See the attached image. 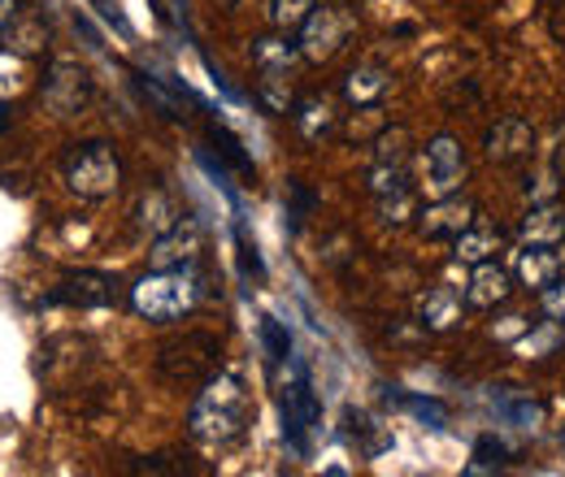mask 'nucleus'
<instances>
[{
	"label": "nucleus",
	"mask_w": 565,
	"mask_h": 477,
	"mask_svg": "<svg viewBox=\"0 0 565 477\" xmlns=\"http://www.w3.org/2000/svg\"><path fill=\"white\" fill-rule=\"evenodd\" d=\"M562 252H557V243H522V252H518V282L526 286V291H544V286H553L557 278H562Z\"/></svg>",
	"instance_id": "nucleus-16"
},
{
	"label": "nucleus",
	"mask_w": 565,
	"mask_h": 477,
	"mask_svg": "<svg viewBox=\"0 0 565 477\" xmlns=\"http://www.w3.org/2000/svg\"><path fill=\"white\" fill-rule=\"evenodd\" d=\"M235 243H239V261H244V273H248V278H262V273H266V265H262V257H257V243H248L244 226H239Z\"/></svg>",
	"instance_id": "nucleus-32"
},
{
	"label": "nucleus",
	"mask_w": 565,
	"mask_h": 477,
	"mask_svg": "<svg viewBox=\"0 0 565 477\" xmlns=\"http://www.w3.org/2000/svg\"><path fill=\"white\" fill-rule=\"evenodd\" d=\"M53 304H71V308H109L122 300V286L118 278L105 270H71L53 291H49Z\"/></svg>",
	"instance_id": "nucleus-10"
},
{
	"label": "nucleus",
	"mask_w": 565,
	"mask_h": 477,
	"mask_svg": "<svg viewBox=\"0 0 565 477\" xmlns=\"http://www.w3.org/2000/svg\"><path fill=\"white\" fill-rule=\"evenodd\" d=\"M136 217H140L143 230H152V235H161L166 226H174V208H170V200H166V192H152V196H143L140 208H136Z\"/></svg>",
	"instance_id": "nucleus-26"
},
{
	"label": "nucleus",
	"mask_w": 565,
	"mask_h": 477,
	"mask_svg": "<svg viewBox=\"0 0 565 477\" xmlns=\"http://www.w3.org/2000/svg\"><path fill=\"white\" fill-rule=\"evenodd\" d=\"M396 400L414 412V416H423L430 430H444V425H448V409H444L439 400H423V395H396Z\"/></svg>",
	"instance_id": "nucleus-30"
},
{
	"label": "nucleus",
	"mask_w": 565,
	"mask_h": 477,
	"mask_svg": "<svg viewBox=\"0 0 565 477\" xmlns=\"http://www.w3.org/2000/svg\"><path fill=\"white\" fill-rule=\"evenodd\" d=\"M226 4H231V0H226Z\"/></svg>",
	"instance_id": "nucleus-37"
},
{
	"label": "nucleus",
	"mask_w": 565,
	"mask_h": 477,
	"mask_svg": "<svg viewBox=\"0 0 565 477\" xmlns=\"http://www.w3.org/2000/svg\"><path fill=\"white\" fill-rule=\"evenodd\" d=\"M365 183H370V196H392V192L414 187V135L405 127H383L379 131Z\"/></svg>",
	"instance_id": "nucleus-5"
},
{
	"label": "nucleus",
	"mask_w": 565,
	"mask_h": 477,
	"mask_svg": "<svg viewBox=\"0 0 565 477\" xmlns=\"http://www.w3.org/2000/svg\"><path fill=\"white\" fill-rule=\"evenodd\" d=\"M522 239L526 243H562L565 239V208L557 200L535 205L522 221Z\"/></svg>",
	"instance_id": "nucleus-22"
},
{
	"label": "nucleus",
	"mask_w": 565,
	"mask_h": 477,
	"mask_svg": "<svg viewBox=\"0 0 565 477\" xmlns=\"http://www.w3.org/2000/svg\"><path fill=\"white\" fill-rule=\"evenodd\" d=\"M13 18H18V4H13V0H0V40L9 35V26H13Z\"/></svg>",
	"instance_id": "nucleus-35"
},
{
	"label": "nucleus",
	"mask_w": 565,
	"mask_h": 477,
	"mask_svg": "<svg viewBox=\"0 0 565 477\" xmlns=\"http://www.w3.org/2000/svg\"><path fill=\"white\" fill-rule=\"evenodd\" d=\"M340 100L335 96H327V91H309L305 100H296L291 105V122H296V131L305 143H331V139L340 135Z\"/></svg>",
	"instance_id": "nucleus-13"
},
{
	"label": "nucleus",
	"mask_w": 565,
	"mask_h": 477,
	"mask_svg": "<svg viewBox=\"0 0 565 477\" xmlns=\"http://www.w3.org/2000/svg\"><path fill=\"white\" fill-rule=\"evenodd\" d=\"M466 178V148L457 135H435L423 152V192L430 200L461 192Z\"/></svg>",
	"instance_id": "nucleus-8"
},
{
	"label": "nucleus",
	"mask_w": 565,
	"mask_h": 477,
	"mask_svg": "<svg viewBox=\"0 0 565 477\" xmlns=\"http://www.w3.org/2000/svg\"><path fill=\"white\" fill-rule=\"evenodd\" d=\"M475 217H479V208L475 200H466V196H439L435 205H426L418 213V230H423L430 243H452L461 230H470L475 226Z\"/></svg>",
	"instance_id": "nucleus-12"
},
{
	"label": "nucleus",
	"mask_w": 565,
	"mask_h": 477,
	"mask_svg": "<svg viewBox=\"0 0 565 477\" xmlns=\"http://www.w3.org/2000/svg\"><path fill=\"white\" fill-rule=\"evenodd\" d=\"M340 4H349V9H356V4H365V0H340Z\"/></svg>",
	"instance_id": "nucleus-36"
},
{
	"label": "nucleus",
	"mask_w": 565,
	"mask_h": 477,
	"mask_svg": "<svg viewBox=\"0 0 565 477\" xmlns=\"http://www.w3.org/2000/svg\"><path fill=\"white\" fill-rule=\"evenodd\" d=\"M500 248H504V235L492 230V226H479V221L452 239V257H457V261H466V265L495 261V252H500Z\"/></svg>",
	"instance_id": "nucleus-20"
},
{
	"label": "nucleus",
	"mask_w": 565,
	"mask_h": 477,
	"mask_svg": "<svg viewBox=\"0 0 565 477\" xmlns=\"http://www.w3.org/2000/svg\"><path fill=\"white\" fill-rule=\"evenodd\" d=\"M210 143H217V152H222V161H226V165H235L244 178H253V156L244 152V143L231 135L226 127H210Z\"/></svg>",
	"instance_id": "nucleus-28"
},
{
	"label": "nucleus",
	"mask_w": 565,
	"mask_h": 477,
	"mask_svg": "<svg viewBox=\"0 0 565 477\" xmlns=\"http://www.w3.org/2000/svg\"><path fill=\"white\" fill-rule=\"evenodd\" d=\"M461 313H466V291H457L452 282H435V286H426L423 300H418V326L430 330V335L452 330V326L461 322Z\"/></svg>",
	"instance_id": "nucleus-14"
},
{
	"label": "nucleus",
	"mask_w": 565,
	"mask_h": 477,
	"mask_svg": "<svg viewBox=\"0 0 565 477\" xmlns=\"http://www.w3.org/2000/svg\"><path fill=\"white\" fill-rule=\"evenodd\" d=\"M313 9H318V0H270V22H275V31H300Z\"/></svg>",
	"instance_id": "nucleus-27"
},
{
	"label": "nucleus",
	"mask_w": 565,
	"mask_h": 477,
	"mask_svg": "<svg viewBox=\"0 0 565 477\" xmlns=\"http://www.w3.org/2000/svg\"><path fill=\"white\" fill-rule=\"evenodd\" d=\"M92 100V78L87 69L78 66L74 57H57L49 74H44V105L57 113V118H74L83 113Z\"/></svg>",
	"instance_id": "nucleus-9"
},
{
	"label": "nucleus",
	"mask_w": 565,
	"mask_h": 477,
	"mask_svg": "<svg viewBox=\"0 0 565 477\" xmlns=\"http://www.w3.org/2000/svg\"><path fill=\"white\" fill-rule=\"evenodd\" d=\"M262 347H266V360H270L275 369L291 356V339H287V330H282L275 317H262Z\"/></svg>",
	"instance_id": "nucleus-29"
},
{
	"label": "nucleus",
	"mask_w": 565,
	"mask_h": 477,
	"mask_svg": "<svg viewBox=\"0 0 565 477\" xmlns=\"http://www.w3.org/2000/svg\"><path fill=\"white\" fill-rule=\"evenodd\" d=\"M253 425V391L244 382V373L235 369H217L210 382L201 387V395L192 400L188 412V434L201 447H231L248 434Z\"/></svg>",
	"instance_id": "nucleus-1"
},
{
	"label": "nucleus",
	"mask_w": 565,
	"mask_h": 477,
	"mask_svg": "<svg viewBox=\"0 0 565 477\" xmlns=\"http://www.w3.org/2000/svg\"><path fill=\"white\" fill-rule=\"evenodd\" d=\"M540 300H544V313H548L553 322H565V278H557L553 286H544Z\"/></svg>",
	"instance_id": "nucleus-31"
},
{
	"label": "nucleus",
	"mask_w": 565,
	"mask_h": 477,
	"mask_svg": "<svg viewBox=\"0 0 565 477\" xmlns=\"http://www.w3.org/2000/svg\"><path fill=\"white\" fill-rule=\"evenodd\" d=\"M313 208H318V192H313L309 183L291 178V183H287V230H300Z\"/></svg>",
	"instance_id": "nucleus-24"
},
{
	"label": "nucleus",
	"mask_w": 565,
	"mask_h": 477,
	"mask_svg": "<svg viewBox=\"0 0 565 477\" xmlns=\"http://www.w3.org/2000/svg\"><path fill=\"white\" fill-rule=\"evenodd\" d=\"M205 252V226L196 217H174V226H166L152 239V270H174V265H196Z\"/></svg>",
	"instance_id": "nucleus-11"
},
{
	"label": "nucleus",
	"mask_w": 565,
	"mask_h": 477,
	"mask_svg": "<svg viewBox=\"0 0 565 477\" xmlns=\"http://www.w3.org/2000/svg\"><path fill=\"white\" fill-rule=\"evenodd\" d=\"M356 31V18L349 4H318L309 18H305V26H300V57L305 62H331L349 40H353Z\"/></svg>",
	"instance_id": "nucleus-7"
},
{
	"label": "nucleus",
	"mask_w": 565,
	"mask_h": 477,
	"mask_svg": "<svg viewBox=\"0 0 565 477\" xmlns=\"http://www.w3.org/2000/svg\"><path fill=\"white\" fill-rule=\"evenodd\" d=\"M300 57V44L287 40V31H275V35H262L253 40V66H257V78H287L291 66Z\"/></svg>",
	"instance_id": "nucleus-17"
},
{
	"label": "nucleus",
	"mask_w": 565,
	"mask_h": 477,
	"mask_svg": "<svg viewBox=\"0 0 565 477\" xmlns=\"http://www.w3.org/2000/svg\"><path fill=\"white\" fill-rule=\"evenodd\" d=\"M509 295H513V273L500 270L495 261L475 265V278H470V286H466V304H470V308H495V304H504Z\"/></svg>",
	"instance_id": "nucleus-18"
},
{
	"label": "nucleus",
	"mask_w": 565,
	"mask_h": 477,
	"mask_svg": "<svg viewBox=\"0 0 565 477\" xmlns=\"http://www.w3.org/2000/svg\"><path fill=\"white\" fill-rule=\"evenodd\" d=\"M392 87V74L383 66H356L344 74V100L353 109H379V100L387 96Z\"/></svg>",
	"instance_id": "nucleus-19"
},
{
	"label": "nucleus",
	"mask_w": 565,
	"mask_h": 477,
	"mask_svg": "<svg viewBox=\"0 0 565 477\" xmlns=\"http://www.w3.org/2000/svg\"><path fill=\"white\" fill-rule=\"evenodd\" d=\"M492 409H495V416H500V421L522 425V430L540 425V416H544V404H540V400H531V391H518V387H495Z\"/></svg>",
	"instance_id": "nucleus-21"
},
{
	"label": "nucleus",
	"mask_w": 565,
	"mask_h": 477,
	"mask_svg": "<svg viewBox=\"0 0 565 477\" xmlns=\"http://www.w3.org/2000/svg\"><path fill=\"white\" fill-rule=\"evenodd\" d=\"M531 152H535V131H531V122L518 118V113H504L492 131H488V156L500 161V165L531 161Z\"/></svg>",
	"instance_id": "nucleus-15"
},
{
	"label": "nucleus",
	"mask_w": 565,
	"mask_h": 477,
	"mask_svg": "<svg viewBox=\"0 0 565 477\" xmlns=\"http://www.w3.org/2000/svg\"><path fill=\"white\" fill-rule=\"evenodd\" d=\"M548 31H553V40L565 48V0L553 4V13H548Z\"/></svg>",
	"instance_id": "nucleus-34"
},
{
	"label": "nucleus",
	"mask_w": 565,
	"mask_h": 477,
	"mask_svg": "<svg viewBox=\"0 0 565 477\" xmlns=\"http://www.w3.org/2000/svg\"><path fill=\"white\" fill-rule=\"evenodd\" d=\"M509 465V447L492 438V434H483L479 443H475V452H470V465H466V474H500Z\"/></svg>",
	"instance_id": "nucleus-23"
},
{
	"label": "nucleus",
	"mask_w": 565,
	"mask_h": 477,
	"mask_svg": "<svg viewBox=\"0 0 565 477\" xmlns=\"http://www.w3.org/2000/svg\"><path fill=\"white\" fill-rule=\"evenodd\" d=\"M279 409H282V438H287V447L296 456H305L309 452V438H313V430L322 421V404H318V395L309 387L305 365H296V360H291V378L279 387Z\"/></svg>",
	"instance_id": "nucleus-6"
},
{
	"label": "nucleus",
	"mask_w": 565,
	"mask_h": 477,
	"mask_svg": "<svg viewBox=\"0 0 565 477\" xmlns=\"http://www.w3.org/2000/svg\"><path fill=\"white\" fill-rule=\"evenodd\" d=\"M222 369V343L205 330H188L183 339L166 343L157 351V378L170 387H205Z\"/></svg>",
	"instance_id": "nucleus-4"
},
{
	"label": "nucleus",
	"mask_w": 565,
	"mask_h": 477,
	"mask_svg": "<svg viewBox=\"0 0 565 477\" xmlns=\"http://www.w3.org/2000/svg\"><path fill=\"white\" fill-rule=\"evenodd\" d=\"M548 161H553V170L565 178V118L557 122V131H553V148H548Z\"/></svg>",
	"instance_id": "nucleus-33"
},
{
	"label": "nucleus",
	"mask_w": 565,
	"mask_h": 477,
	"mask_svg": "<svg viewBox=\"0 0 565 477\" xmlns=\"http://www.w3.org/2000/svg\"><path fill=\"white\" fill-rule=\"evenodd\" d=\"M374 205H379V221H383V226H405L409 217H418V208H414V187L392 192V196H374Z\"/></svg>",
	"instance_id": "nucleus-25"
},
{
	"label": "nucleus",
	"mask_w": 565,
	"mask_h": 477,
	"mask_svg": "<svg viewBox=\"0 0 565 477\" xmlns=\"http://www.w3.org/2000/svg\"><path fill=\"white\" fill-rule=\"evenodd\" d=\"M201 300H205V273L196 265L152 270L131 286V308L143 322H179V317L196 313Z\"/></svg>",
	"instance_id": "nucleus-2"
},
{
	"label": "nucleus",
	"mask_w": 565,
	"mask_h": 477,
	"mask_svg": "<svg viewBox=\"0 0 565 477\" xmlns=\"http://www.w3.org/2000/svg\"><path fill=\"white\" fill-rule=\"evenodd\" d=\"M62 178L78 200H109L122 187V161H118L114 143L83 139L62 152Z\"/></svg>",
	"instance_id": "nucleus-3"
}]
</instances>
